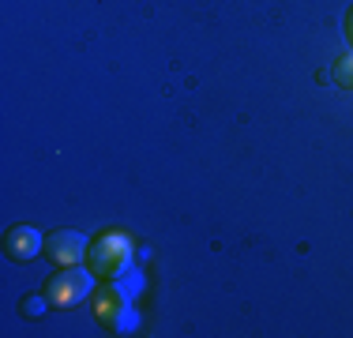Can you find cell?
Listing matches in <instances>:
<instances>
[{
    "label": "cell",
    "instance_id": "8992f818",
    "mask_svg": "<svg viewBox=\"0 0 353 338\" xmlns=\"http://www.w3.org/2000/svg\"><path fill=\"white\" fill-rule=\"evenodd\" d=\"M334 79H339L342 87H350V90H353V53H346L339 64H334Z\"/></svg>",
    "mask_w": 353,
    "mask_h": 338
},
{
    "label": "cell",
    "instance_id": "3957f363",
    "mask_svg": "<svg viewBox=\"0 0 353 338\" xmlns=\"http://www.w3.org/2000/svg\"><path fill=\"white\" fill-rule=\"evenodd\" d=\"M94 316L102 319L105 327L121 331V335H128L132 327H136V308H132V297H128L124 290H117V286L98 290V297H94Z\"/></svg>",
    "mask_w": 353,
    "mask_h": 338
},
{
    "label": "cell",
    "instance_id": "6da1fadb",
    "mask_svg": "<svg viewBox=\"0 0 353 338\" xmlns=\"http://www.w3.org/2000/svg\"><path fill=\"white\" fill-rule=\"evenodd\" d=\"M87 267L98 278H121L132 267V241L124 233H102L87 248Z\"/></svg>",
    "mask_w": 353,
    "mask_h": 338
},
{
    "label": "cell",
    "instance_id": "ba28073f",
    "mask_svg": "<svg viewBox=\"0 0 353 338\" xmlns=\"http://www.w3.org/2000/svg\"><path fill=\"white\" fill-rule=\"evenodd\" d=\"M346 34H350V41H353V12H350V19H346Z\"/></svg>",
    "mask_w": 353,
    "mask_h": 338
},
{
    "label": "cell",
    "instance_id": "5b68a950",
    "mask_svg": "<svg viewBox=\"0 0 353 338\" xmlns=\"http://www.w3.org/2000/svg\"><path fill=\"white\" fill-rule=\"evenodd\" d=\"M41 248H46V237H41L34 226H12V230L4 233V252H8V259H15V264L34 259Z\"/></svg>",
    "mask_w": 353,
    "mask_h": 338
},
{
    "label": "cell",
    "instance_id": "277c9868",
    "mask_svg": "<svg viewBox=\"0 0 353 338\" xmlns=\"http://www.w3.org/2000/svg\"><path fill=\"white\" fill-rule=\"evenodd\" d=\"M87 237L79 230H57L53 237H46V256L61 267H79L87 259Z\"/></svg>",
    "mask_w": 353,
    "mask_h": 338
},
{
    "label": "cell",
    "instance_id": "7a4b0ae2",
    "mask_svg": "<svg viewBox=\"0 0 353 338\" xmlns=\"http://www.w3.org/2000/svg\"><path fill=\"white\" fill-rule=\"evenodd\" d=\"M94 293V270H79V267H64L61 275H53L46 282V297L53 308H75Z\"/></svg>",
    "mask_w": 353,
    "mask_h": 338
},
{
    "label": "cell",
    "instance_id": "52a82bcc",
    "mask_svg": "<svg viewBox=\"0 0 353 338\" xmlns=\"http://www.w3.org/2000/svg\"><path fill=\"white\" fill-rule=\"evenodd\" d=\"M46 304H49V297H27V301H23V316L38 319L41 312H46Z\"/></svg>",
    "mask_w": 353,
    "mask_h": 338
}]
</instances>
